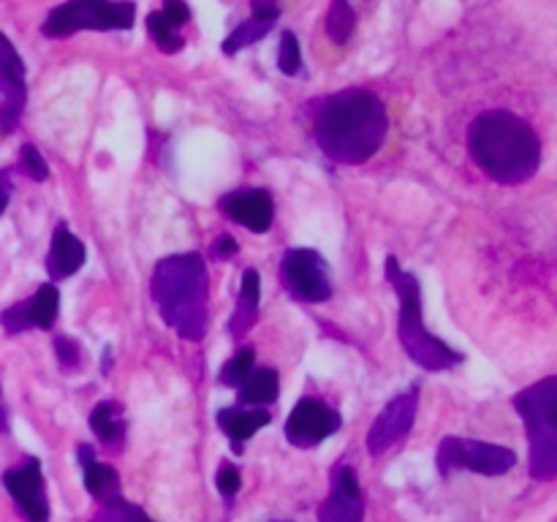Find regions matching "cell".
<instances>
[{
  "mask_svg": "<svg viewBox=\"0 0 557 522\" xmlns=\"http://www.w3.org/2000/svg\"><path fill=\"white\" fill-rule=\"evenodd\" d=\"M313 134L315 145L326 158L346 166H359L384 147L389 117L384 101L375 92L348 87L321 101Z\"/></svg>",
  "mask_w": 557,
  "mask_h": 522,
  "instance_id": "cell-1",
  "label": "cell"
},
{
  "mask_svg": "<svg viewBox=\"0 0 557 522\" xmlns=\"http://www.w3.org/2000/svg\"><path fill=\"white\" fill-rule=\"evenodd\" d=\"M473 163L500 185L528 183L542 166V141L536 130L506 109L479 114L468 128Z\"/></svg>",
  "mask_w": 557,
  "mask_h": 522,
  "instance_id": "cell-2",
  "label": "cell"
},
{
  "mask_svg": "<svg viewBox=\"0 0 557 522\" xmlns=\"http://www.w3.org/2000/svg\"><path fill=\"white\" fill-rule=\"evenodd\" d=\"M150 294L163 324L172 326L183 340L199 343L205 337L210 283L199 253H177L158 261L152 270Z\"/></svg>",
  "mask_w": 557,
  "mask_h": 522,
  "instance_id": "cell-3",
  "label": "cell"
},
{
  "mask_svg": "<svg viewBox=\"0 0 557 522\" xmlns=\"http://www.w3.org/2000/svg\"><path fill=\"white\" fill-rule=\"evenodd\" d=\"M386 281L395 286L397 299H400V315H397V335H400L403 351L419 364V368L430 370V373H444V370L457 368L466 362V353L451 348L433 332L424 330L422 319V286H419L417 275L403 272L395 256H386L384 264Z\"/></svg>",
  "mask_w": 557,
  "mask_h": 522,
  "instance_id": "cell-4",
  "label": "cell"
},
{
  "mask_svg": "<svg viewBox=\"0 0 557 522\" xmlns=\"http://www.w3.org/2000/svg\"><path fill=\"white\" fill-rule=\"evenodd\" d=\"M531 444V476L549 482L557 476V375L536 381L515 395Z\"/></svg>",
  "mask_w": 557,
  "mask_h": 522,
  "instance_id": "cell-5",
  "label": "cell"
},
{
  "mask_svg": "<svg viewBox=\"0 0 557 522\" xmlns=\"http://www.w3.org/2000/svg\"><path fill=\"white\" fill-rule=\"evenodd\" d=\"M136 22V3L131 0H65L44 20L47 38H69L79 30H131Z\"/></svg>",
  "mask_w": 557,
  "mask_h": 522,
  "instance_id": "cell-6",
  "label": "cell"
},
{
  "mask_svg": "<svg viewBox=\"0 0 557 522\" xmlns=\"http://www.w3.org/2000/svg\"><path fill=\"white\" fill-rule=\"evenodd\" d=\"M438 471L441 476H451L455 471H473L482 476H504L517 465V451L487 440L460 438L449 435L438 446Z\"/></svg>",
  "mask_w": 557,
  "mask_h": 522,
  "instance_id": "cell-7",
  "label": "cell"
},
{
  "mask_svg": "<svg viewBox=\"0 0 557 522\" xmlns=\"http://www.w3.org/2000/svg\"><path fill=\"white\" fill-rule=\"evenodd\" d=\"M283 286L299 302H326L332 297V275L326 259L313 248L286 250L281 261Z\"/></svg>",
  "mask_w": 557,
  "mask_h": 522,
  "instance_id": "cell-8",
  "label": "cell"
},
{
  "mask_svg": "<svg viewBox=\"0 0 557 522\" xmlns=\"http://www.w3.org/2000/svg\"><path fill=\"white\" fill-rule=\"evenodd\" d=\"M25 63L5 33H0V134H14L27 103Z\"/></svg>",
  "mask_w": 557,
  "mask_h": 522,
  "instance_id": "cell-9",
  "label": "cell"
},
{
  "mask_svg": "<svg viewBox=\"0 0 557 522\" xmlns=\"http://www.w3.org/2000/svg\"><path fill=\"white\" fill-rule=\"evenodd\" d=\"M341 424L343 419L335 408L315 400V397H302L286 422V438L297 449H313V446L332 438L341 430Z\"/></svg>",
  "mask_w": 557,
  "mask_h": 522,
  "instance_id": "cell-10",
  "label": "cell"
},
{
  "mask_svg": "<svg viewBox=\"0 0 557 522\" xmlns=\"http://www.w3.org/2000/svg\"><path fill=\"white\" fill-rule=\"evenodd\" d=\"M3 487L14 498L16 509L22 511L27 522H49L47 484H44L41 462L36 457L25 460L22 465L9 468L3 473Z\"/></svg>",
  "mask_w": 557,
  "mask_h": 522,
  "instance_id": "cell-11",
  "label": "cell"
},
{
  "mask_svg": "<svg viewBox=\"0 0 557 522\" xmlns=\"http://www.w3.org/2000/svg\"><path fill=\"white\" fill-rule=\"evenodd\" d=\"M417 408H419L417 386L408 391H403V395H397L395 400L386 402V406L381 408L379 417H375L373 427H370V433H368L370 455L373 457L384 455V451L392 449L397 440L406 438V435L411 433L413 422H417Z\"/></svg>",
  "mask_w": 557,
  "mask_h": 522,
  "instance_id": "cell-12",
  "label": "cell"
},
{
  "mask_svg": "<svg viewBox=\"0 0 557 522\" xmlns=\"http://www.w3.org/2000/svg\"><path fill=\"white\" fill-rule=\"evenodd\" d=\"M364 495L359 487L357 471L351 465H335L332 471V493L321 504L319 522H362Z\"/></svg>",
  "mask_w": 557,
  "mask_h": 522,
  "instance_id": "cell-13",
  "label": "cell"
},
{
  "mask_svg": "<svg viewBox=\"0 0 557 522\" xmlns=\"http://www.w3.org/2000/svg\"><path fill=\"white\" fill-rule=\"evenodd\" d=\"M218 207H221L223 215L256 234L270 232L272 217H275V204H272L270 190L264 188L234 190V194L223 196Z\"/></svg>",
  "mask_w": 557,
  "mask_h": 522,
  "instance_id": "cell-14",
  "label": "cell"
},
{
  "mask_svg": "<svg viewBox=\"0 0 557 522\" xmlns=\"http://www.w3.org/2000/svg\"><path fill=\"white\" fill-rule=\"evenodd\" d=\"M85 245L76 234H71V228L65 223H60L52 234V245H49L47 256V272L52 281H65L74 272L82 270L85 264Z\"/></svg>",
  "mask_w": 557,
  "mask_h": 522,
  "instance_id": "cell-15",
  "label": "cell"
},
{
  "mask_svg": "<svg viewBox=\"0 0 557 522\" xmlns=\"http://www.w3.org/2000/svg\"><path fill=\"white\" fill-rule=\"evenodd\" d=\"M272 422L264 408H221L218 411V427L228 435L234 449H243L245 440L256 435V430L267 427Z\"/></svg>",
  "mask_w": 557,
  "mask_h": 522,
  "instance_id": "cell-16",
  "label": "cell"
},
{
  "mask_svg": "<svg viewBox=\"0 0 557 522\" xmlns=\"http://www.w3.org/2000/svg\"><path fill=\"white\" fill-rule=\"evenodd\" d=\"M259 299H261V275L256 270H245L243 288H239V304L234 310L232 321H228V332L234 337H243L245 332L253 326L256 313H259Z\"/></svg>",
  "mask_w": 557,
  "mask_h": 522,
  "instance_id": "cell-17",
  "label": "cell"
},
{
  "mask_svg": "<svg viewBox=\"0 0 557 522\" xmlns=\"http://www.w3.org/2000/svg\"><path fill=\"white\" fill-rule=\"evenodd\" d=\"M22 308H25V319L30 330H52L54 321H58L60 291L54 288V283H47L27 302H22Z\"/></svg>",
  "mask_w": 557,
  "mask_h": 522,
  "instance_id": "cell-18",
  "label": "cell"
},
{
  "mask_svg": "<svg viewBox=\"0 0 557 522\" xmlns=\"http://www.w3.org/2000/svg\"><path fill=\"white\" fill-rule=\"evenodd\" d=\"M277 391H281V381L277 373L270 368L253 370V373L245 378V384L239 386V400L245 406H270L277 400Z\"/></svg>",
  "mask_w": 557,
  "mask_h": 522,
  "instance_id": "cell-19",
  "label": "cell"
},
{
  "mask_svg": "<svg viewBox=\"0 0 557 522\" xmlns=\"http://www.w3.org/2000/svg\"><path fill=\"white\" fill-rule=\"evenodd\" d=\"M82 471H85V487L92 498H98L101 504H112V500L123 498L120 495V476L112 465L92 460L82 465Z\"/></svg>",
  "mask_w": 557,
  "mask_h": 522,
  "instance_id": "cell-20",
  "label": "cell"
},
{
  "mask_svg": "<svg viewBox=\"0 0 557 522\" xmlns=\"http://www.w3.org/2000/svg\"><path fill=\"white\" fill-rule=\"evenodd\" d=\"M90 430L103 444H120L125 438V419L117 402H98L90 413Z\"/></svg>",
  "mask_w": 557,
  "mask_h": 522,
  "instance_id": "cell-21",
  "label": "cell"
},
{
  "mask_svg": "<svg viewBox=\"0 0 557 522\" xmlns=\"http://www.w3.org/2000/svg\"><path fill=\"white\" fill-rule=\"evenodd\" d=\"M272 25H275V22L256 20V16H250V20L239 22V25L234 27V30L228 33L226 38H223V54H226V58H234V54L243 52L245 47H250V44L261 41V38H264L267 33L272 30Z\"/></svg>",
  "mask_w": 557,
  "mask_h": 522,
  "instance_id": "cell-22",
  "label": "cell"
},
{
  "mask_svg": "<svg viewBox=\"0 0 557 522\" xmlns=\"http://www.w3.org/2000/svg\"><path fill=\"white\" fill-rule=\"evenodd\" d=\"M354 27H357V14H354L348 0H332L330 11H326V36L335 44H346L351 38Z\"/></svg>",
  "mask_w": 557,
  "mask_h": 522,
  "instance_id": "cell-23",
  "label": "cell"
},
{
  "mask_svg": "<svg viewBox=\"0 0 557 522\" xmlns=\"http://www.w3.org/2000/svg\"><path fill=\"white\" fill-rule=\"evenodd\" d=\"M147 30H150L152 41L158 44L161 52L174 54L185 47V36L177 30V27L169 25L166 16H163L161 11H150V14H147Z\"/></svg>",
  "mask_w": 557,
  "mask_h": 522,
  "instance_id": "cell-24",
  "label": "cell"
},
{
  "mask_svg": "<svg viewBox=\"0 0 557 522\" xmlns=\"http://www.w3.org/2000/svg\"><path fill=\"white\" fill-rule=\"evenodd\" d=\"M90 522H156L145 509L128 504L125 498L112 500V504H103V509L92 517Z\"/></svg>",
  "mask_w": 557,
  "mask_h": 522,
  "instance_id": "cell-25",
  "label": "cell"
},
{
  "mask_svg": "<svg viewBox=\"0 0 557 522\" xmlns=\"http://www.w3.org/2000/svg\"><path fill=\"white\" fill-rule=\"evenodd\" d=\"M253 362H256L253 348H243V351H237L232 359H228L226 364H223L221 384L232 386V389H234V386H243L245 378L253 373Z\"/></svg>",
  "mask_w": 557,
  "mask_h": 522,
  "instance_id": "cell-26",
  "label": "cell"
},
{
  "mask_svg": "<svg viewBox=\"0 0 557 522\" xmlns=\"http://www.w3.org/2000/svg\"><path fill=\"white\" fill-rule=\"evenodd\" d=\"M277 69L286 76H297L302 71V49H299V38L292 30H283L281 49H277Z\"/></svg>",
  "mask_w": 557,
  "mask_h": 522,
  "instance_id": "cell-27",
  "label": "cell"
},
{
  "mask_svg": "<svg viewBox=\"0 0 557 522\" xmlns=\"http://www.w3.org/2000/svg\"><path fill=\"white\" fill-rule=\"evenodd\" d=\"M20 158H22V169L27 172V177L36 179V183H44V179L49 177V166H47V161H44L41 152H38V147L22 145Z\"/></svg>",
  "mask_w": 557,
  "mask_h": 522,
  "instance_id": "cell-28",
  "label": "cell"
},
{
  "mask_svg": "<svg viewBox=\"0 0 557 522\" xmlns=\"http://www.w3.org/2000/svg\"><path fill=\"white\" fill-rule=\"evenodd\" d=\"M215 487L223 498H234V495L239 493V487H243V473H239V468L234 465V462H223V465L218 468Z\"/></svg>",
  "mask_w": 557,
  "mask_h": 522,
  "instance_id": "cell-29",
  "label": "cell"
},
{
  "mask_svg": "<svg viewBox=\"0 0 557 522\" xmlns=\"http://www.w3.org/2000/svg\"><path fill=\"white\" fill-rule=\"evenodd\" d=\"M0 326H3L5 335H20V332L30 330V326H27L25 308H22V302L11 304V308H5L3 313H0Z\"/></svg>",
  "mask_w": 557,
  "mask_h": 522,
  "instance_id": "cell-30",
  "label": "cell"
},
{
  "mask_svg": "<svg viewBox=\"0 0 557 522\" xmlns=\"http://www.w3.org/2000/svg\"><path fill=\"white\" fill-rule=\"evenodd\" d=\"M54 357H58V362L63 364V368H76V364H79V343L71 340V337L65 335L54 337Z\"/></svg>",
  "mask_w": 557,
  "mask_h": 522,
  "instance_id": "cell-31",
  "label": "cell"
},
{
  "mask_svg": "<svg viewBox=\"0 0 557 522\" xmlns=\"http://www.w3.org/2000/svg\"><path fill=\"white\" fill-rule=\"evenodd\" d=\"M161 14L166 16V22L172 27H177V30H183L185 22L190 20V9L183 3V0H163V9Z\"/></svg>",
  "mask_w": 557,
  "mask_h": 522,
  "instance_id": "cell-32",
  "label": "cell"
},
{
  "mask_svg": "<svg viewBox=\"0 0 557 522\" xmlns=\"http://www.w3.org/2000/svg\"><path fill=\"white\" fill-rule=\"evenodd\" d=\"M250 9H253L256 20L275 22L277 16H281V5H277V0H250Z\"/></svg>",
  "mask_w": 557,
  "mask_h": 522,
  "instance_id": "cell-33",
  "label": "cell"
},
{
  "mask_svg": "<svg viewBox=\"0 0 557 522\" xmlns=\"http://www.w3.org/2000/svg\"><path fill=\"white\" fill-rule=\"evenodd\" d=\"M237 253V243H234V237H228V234H223L221 239H215V245H212V256L215 259H228V256Z\"/></svg>",
  "mask_w": 557,
  "mask_h": 522,
  "instance_id": "cell-34",
  "label": "cell"
},
{
  "mask_svg": "<svg viewBox=\"0 0 557 522\" xmlns=\"http://www.w3.org/2000/svg\"><path fill=\"white\" fill-rule=\"evenodd\" d=\"M5 207H9V177L0 172V215H3Z\"/></svg>",
  "mask_w": 557,
  "mask_h": 522,
  "instance_id": "cell-35",
  "label": "cell"
},
{
  "mask_svg": "<svg viewBox=\"0 0 557 522\" xmlns=\"http://www.w3.org/2000/svg\"><path fill=\"white\" fill-rule=\"evenodd\" d=\"M0 430H5V408H3V400H0Z\"/></svg>",
  "mask_w": 557,
  "mask_h": 522,
  "instance_id": "cell-36",
  "label": "cell"
}]
</instances>
